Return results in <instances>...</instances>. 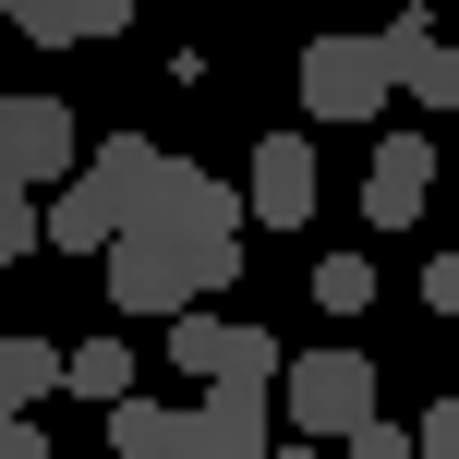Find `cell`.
<instances>
[{"label": "cell", "mask_w": 459, "mask_h": 459, "mask_svg": "<svg viewBox=\"0 0 459 459\" xmlns=\"http://www.w3.org/2000/svg\"><path fill=\"white\" fill-rule=\"evenodd\" d=\"M85 182L121 206V230L182 242V254H194V290H230V278H242V194L206 182L194 158H158L145 134H121V145H97V158H85Z\"/></svg>", "instance_id": "6da1fadb"}, {"label": "cell", "mask_w": 459, "mask_h": 459, "mask_svg": "<svg viewBox=\"0 0 459 459\" xmlns=\"http://www.w3.org/2000/svg\"><path fill=\"white\" fill-rule=\"evenodd\" d=\"M375 423V363L363 351H302L290 375H278V436H315V447H339V436H363Z\"/></svg>", "instance_id": "7a4b0ae2"}, {"label": "cell", "mask_w": 459, "mask_h": 459, "mask_svg": "<svg viewBox=\"0 0 459 459\" xmlns=\"http://www.w3.org/2000/svg\"><path fill=\"white\" fill-rule=\"evenodd\" d=\"M158 351H169L182 375H206V387H278V375H290L266 326H242V315H206V302H194V315H169V339H158Z\"/></svg>", "instance_id": "3957f363"}, {"label": "cell", "mask_w": 459, "mask_h": 459, "mask_svg": "<svg viewBox=\"0 0 459 459\" xmlns=\"http://www.w3.org/2000/svg\"><path fill=\"white\" fill-rule=\"evenodd\" d=\"M387 97H399L387 37H315V48H302V109H315V121H375Z\"/></svg>", "instance_id": "277c9868"}, {"label": "cell", "mask_w": 459, "mask_h": 459, "mask_svg": "<svg viewBox=\"0 0 459 459\" xmlns=\"http://www.w3.org/2000/svg\"><path fill=\"white\" fill-rule=\"evenodd\" d=\"M109 302L169 326V315H194L206 290H194V254H182V242H158V230H121V242H109Z\"/></svg>", "instance_id": "5b68a950"}, {"label": "cell", "mask_w": 459, "mask_h": 459, "mask_svg": "<svg viewBox=\"0 0 459 459\" xmlns=\"http://www.w3.org/2000/svg\"><path fill=\"white\" fill-rule=\"evenodd\" d=\"M85 158V134H73V109L61 97H0V182H61V169Z\"/></svg>", "instance_id": "8992f818"}, {"label": "cell", "mask_w": 459, "mask_h": 459, "mask_svg": "<svg viewBox=\"0 0 459 459\" xmlns=\"http://www.w3.org/2000/svg\"><path fill=\"white\" fill-rule=\"evenodd\" d=\"M375 37H387V73H399V97L447 121V109H459V37H436L423 13H387Z\"/></svg>", "instance_id": "52a82bcc"}, {"label": "cell", "mask_w": 459, "mask_h": 459, "mask_svg": "<svg viewBox=\"0 0 459 459\" xmlns=\"http://www.w3.org/2000/svg\"><path fill=\"white\" fill-rule=\"evenodd\" d=\"M278 423H266V387H206L182 411V459H266Z\"/></svg>", "instance_id": "ba28073f"}, {"label": "cell", "mask_w": 459, "mask_h": 459, "mask_svg": "<svg viewBox=\"0 0 459 459\" xmlns=\"http://www.w3.org/2000/svg\"><path fill=\"white\" fill-rule=\"evenodd\" d=\"M254 218H266V230H302V218H315V145H302V134H254Z\"/></svg>", "instance_id": "9c48e42d"}, {"label": "cell", "mask_w": 459, "mask_h": 459, "mask_svg": "<svg viewBox=\"0 0 459 459\" xmlns=\"http://www.w3.org/2000/svg\"><path fill=\"white\" fill-rule=\"evenodd\" d=\"M423 182H436V134H387L375 169H363V218L375 230H411L423 218Z\"/></svg>", "instance_id": "30bf717a"}, {"label": "cell", "mask_w": 459, "mask_h": 459, "mask_svg": "<svg viewBox=\"0 0 459 459\" xmlns=\"http://www.w3.org/2000/svg\"><path fill=\"white\" fill-rule=\"evenodd\" d=\"M37 242H48V254H109V242H121V206H109L97 182H61L48 218H37Z\"/></svg>", "instance_id": "8fae6325"}, {"label": "cell", "mask_w": 459, "mask_h": 459, "mask_svg": "<svg viewBox=\"0 0 459 459\" xmlns=\"http://www.w3.org/2000/svg\"><path fill=\"white\" fill-rule=\"evenodd\" d=\"M61 387L97 399V411H121V399H134V339H73L61 351Z\"/></svg>", "instance_id": "7c38bea8"}, {"label": "cell", "mask_w": 459, "mask_h": 459, "mask_svg": "<svg viewBox=\"0 0 459 459\" xmlns=\"http://www.w3.org/2000/svg\"><path fill=\"white\" fill-rule=\"evenodd\" d=\"M109 459H182V411H169V399H121L109 411Z\"/></svg>", "instance_id": "4fadbf2b"}, {"label": "cell", "mask_w": 459, "mask_h": 459, "mask_svg": "<svg viewBox=\"0 0 459 459\" xmlns=\"http://www.w3.org/2000/svg\"><path fill=\"white\" fill-rule=\"evenodd\" d=\"M48 387H61V351H48V339H24V326H13V339H0V423H13V411H37Z\"/></svg>", "instance_id": "5bb4252c"}, {"label": "cell", "mask_w": 459, "mask_h": 459, "mask_svg": "<svg viewBox=\"0 0 459 459\" xmlns=\"http://www.w3.org/2000/svg\"><path fill=\"white\" fill-rule=\"evenodd\" d=\"M315 302H326V315H363V302H375V266H363V254H326V266H315Z\"/></svg>", "instance_id": "9a60e30c"}, {"label": "cell", "mask_w": 459, "mask_h": 459, "mask_svg": "<svg viewBox=\"0 0 459 459\" xmlns=\"http://www.w3.org/2000/svg\"><path fill=\"white\" fill-rule=\"evenodd\" d=\"M24 254H37V194H24V182H0V278H13Z\"/></svg>", "instance_id": "2e32d148"}, {"label": "cell", "mask_w": 459, "mask_h": 459, "mask_svg": "<svg viewBox=\"0 0 459 459\" xmlns=\"http://www.w3.org/2000/svg\"><path fill=\"white\" fill-rule=\"evenodd\" d=\"M339 459H423V447H411V423H387V411H375L363 436H339Z\"/></svg>", "instance_id": "e0dca14e"}, {"label": "cell", "mask_w": 459, "mask_h": 459, "mask_svg": "<svg viewBox=\"0 0 459 459\" xmlns=\"http://www.w3.org/2000/svg\"><path fill=\"white\" fill-rule=\"evenodd\" d=\"M13 24H24L37 48H85V37H73V13H61V0H13Z\"/></svg>", "instance_id": "ac0fdd59"}, {"label": "cell", "mask_w": 459, "mask_h": 459, "mask_svg": "<svg viewBox=\"0 0 459 459\" xmlns=\"http://www.w3.org/2000/svg\"><path fill=\"white\" fill-rule=\"evenodd\" d=\"M423 302L459 326V242H436V254H423Z\"/></svg>", "instance_id": "d6986e66"}, {"label": "cell", "mask_w": 459, "mask_h": 459, "mask_svg": "<svg viewBox=\"0 0 459 459\" xmlns=\"http://www.w3.org/2000/svg\"><path fill=\"white\" fill-rule=\"evenodd\" d=\"M411 447H423V459H459V399H436V411L411 423Z\"/></svg>", "instance_id": "ffe728a7"}, {"label": "cell", "mask_w": 459, "mask_h": 459, "mask_svg": "<svg viewBox=\"0 0 459 459\" xmlns=\"http://www.w3.org/2000/svg\"><path fill=\"white\" fill-rule=\"evenodd\" d=\"M73 13V37H121V24H134V0H61Z\"/></svg>", "instance_id": "44dd1931"}, {"label": "cell", "mask_w": 459, "mask_h": 459, "mask_svg": "<svg viewBox=\"0 0 459 459\" xmlns=\"http://www.w3.org/2000/svg\"><path fill=\"white\" fill-rule=\"evenodd\" d=\"M0 459H48V436H37V411H13V423H0Z\"/></svg>", "instance_id": "7402d4cb"}, {"label": "cell", "mask_w": 459, "mask_h": 459, "mask_svg": "<svg viewBox=\"0 0 459 459\" xmlns=\"http://www.w3.org/2000/svg\"><path fill=\"white\" fill-rule=\"evenodd\" d=\"M266 459H326V447H315V436H278V447H266Z\"/></svg>", "instance_id": "603a6c76"}, {"label": "cell", "mask_w": 459, "mask_h": 459, "mask_svg": "<svg viewBox=\"0 0 459 459\" xmlns=\"http://www.w3.org/2000/svg\"><path fill=\"white\" fill-rule=\"evenodd\" d=\"M387 13H423V0H387Z\"/></svg>", "instance_id": "cb8c5ba5"}, {"label": "cell", "mask_w": 459, "mask_h": 459, "mask_svg": "<svg viewBox=\"0 0 459 459\" xmlns=\"http://www.w3.org/2000/svg\"><path fill=\"white\" fill-rule=\"evenodd\" d=\"M0 13H13V0H0Z\"/></svg>", "instance_id": "d4e9b609"}]
</instances>
